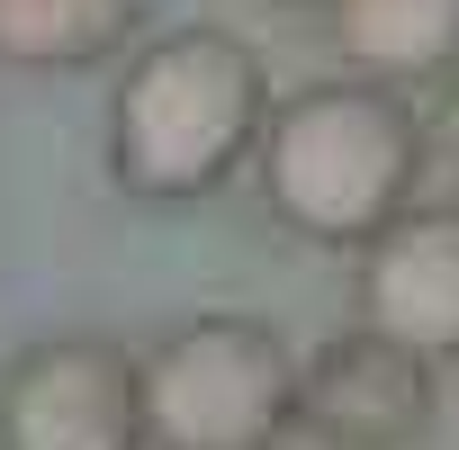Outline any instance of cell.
Returning a JSON list of instances; mask_svg holds the SVG:
<instances>
[{
  "label": "cell",
  "instance_id": "6da1fadb",
  "mask_svg": "<svg viewBox=\"0 0 459 450\" xmlns=\"http://www.w3.org/2000/svg\"><path fill=\"white\" fill-rule=\"evenodd\" d=\"M271 126V73L235 28H171L126 55L108 100V171L135 198L225 189Z\"/></svg>",
  "mask_w": 459,
  "mask_h": 450
},
{
  "label": "cell",
  "instance_id": "7a4b0ae2",
  "mask_svg": "<svg viewBox=\"0 0 459 450\" xmlns=\"http://www.w3.org/2000/svg\"><path fill=\"white\" fill-rule=\"evenodd\" d=\"M253 162L280 225H298L307 244H369L414 207L423 126L378 82H316L271 108Z\"/></svg>",
  "mask_w": 459,
  "mask_h": 450
},
{
  "label": "cell",
  "instance_id": "3957f363",
  "mask_svg": "<svg viewBox=\"0 0 459 450\" xmlns=\"http://www.w3.org/2000/svg\"><path fill=\"white\" fill-rule=\"evenodd\" d=\"M153 450H271L298 423V360L262 316H189L135 360Z\"/></svg>",
  "mask_w": 459,
  "mask_h": 450
},
{
  "label": "cell",
  "instance_id": "277c9868",
  "mask_svg": "<svg viewBox=\"0 0 459 450\" xmlns=\"http://www.w3.org/2000/svg\"><path fill=\"white\" fill-rule=\"evenodd\" d=\"M0 450H144L135 351L108 333H46L0 369Z\"/></svg>",
  "mask_w": 459,
  "mask_h": 450
},
{
  "label": "cell",
  "instance_id": "5b68a950",
  "mask_svg": "<svg viewBox=\"0 0 459 450\" xmlns=\"http://www.w3.org/2000/svg\"><path fill=\"white\" fill-rule=\"evenodd\" d=\"M298 414L333 450H405L432 423V360H414L405 342H387L369 325H351L316 360H298Z\"/></svg>",
  "mask_w": 459,
  "mask_h": 450
},
{
  "label": "cell",
  "instance_id": "8992f818",
  "mask_svg": "<svg viewBox=\"0 0 459 450\" xmlns=\"http://www.w3.org/2000/svg\"><path fill=\"white\" fill-rule=\"evenodd\" d=\"M360 325L414 360L459 351V207H405L360 244Z\"/></svg>",
  "mask_w": 459,
  "mask_h": 450
},
{
  "label": "cell",
  "instance_id": "52a82bcc",
  "mask_svg": "<svg viewBox=\"0 0 459 450\" xmlns=\"http://www.w3.org/2000/svg\"><path fill=\"white\" fill-rule=\"evenodd\" d=\"M325 28L351 82L405 91V82L459 73V0H325Z\"/></svg>",
  "mask_w": 459,
  "mask_h": 450
},
{
  "label": "cell",
  "instance_id": "ba28073f",
  "mask_svg": "<svg viewBox=\"0 0 459 450\" xmlns=\"http://www.w3.org/2000/svg\"><path fill=\"white\" fill-rule=\"evenodd\" d=\"M144 19V0H0V64L37 73H82L117 55Z\"/></svg>",
  "mask_w": 459,
  "mask_h": 450
},
{
  "label": "cell",
  "instance_id": "9c48e42d",
  "mask_svg": "<svg viewBox=\"0 0 459 450\" xmlns=\"http://www.w3.org/2000/svg\"><path fill=\"white\" fill-rule=\"evenodd\" d=\"M441 144H450V162H459V82H450V100H441Z\"/></svg>",
  "mask_w": 459,
  "mask_h": 450
}]
</instances>
